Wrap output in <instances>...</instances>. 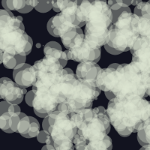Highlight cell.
<instances>
[{"mask_svg": "<svg viewBox=\"0 0 150 150\" xmlns=\"http://www.w3.org/2000/svg\"><path fill=\"white\" fill-rule=\"evenodd\" d=\"M33 66L36 72L35 82L33 86L35 93L33 108L38 112L49 114L58 109L62 81L66 69L51 55H45Z\"/></svg>", "mask_w": 150, "mask_h": 150, "instance_id": "1", "label": "cell"}, {"mask_svg": "<svg viewBox=\"0 0 150 150\" xmlns=\"http://www.w3.org/2000/svg\"><path fill=\"white\" fill-rule=\"evenodd\" d=\"M77 17L85 23V40L95 47L108 45L112 23V10L107 0H77Z\"/></svg>", "mask_w": 150, "mask_h": 150, "instance_id": "2", "label": "cell"}, {"mask_svg": "<svg viewBox=\"0 0 150 150\" xmlns=\"http://www.w3.org/2000/svg\"><path fill=\"white\" fill-rule=\"evenodd\" d=\"M111 125L122 137L136 133L145 121L150 118V102L144 98H115L108 105Z\"/></svg>", "mask_w": 150, "mask_h": 150, "instance_id": "3", "label": "cell"}, {"mask_svg": "<svg viewBox=\"0 0 150 150\" xmlns=\"http://www.w3.org/2000/svg\"><path fill=\"white\" fill-rule=\"evenodd\" d=\"M101 91L96 82L81 80L77 74L68 73L66 70L62 81L60 103L57 110L70 115L74 111L92 108Z\"/></svg>", "mask_w": 150, "mask_h": 150, "instance_id": "4", "label": "cell"}, {"mask_svg": "<svg viewBox=\"0 0 150 150\" xmlns=\"http://www.w3.org/2000/svg\"><path fill=\"white\" fill-rule=\"evenodd\" d=\"M33 41L25 32L23 18L11 11L0 10V51L27 56L32 51Z\"/></svg>", "mask_w": 150, "mask_h": 150, "instance_id": "5", "label": "cell"}, {"mask_svg": "<svg viewBox=\"0 0 150 150\" xmlns=\"http://www.w3.org/2000/svg\"><path fill=\"white\" fill-rule=\"evenodd\" d=\"M70 116L77 126V133L88 142L105 138L110 131L108 111L102 106L79 110L71 112Z\"/></svg>", "mask_w": 150, "mask_h": 150, "instance_id": "6", "label": "cell"}, {"mask_svg": "<svg viewBox=\"0 0 150 150\" xmlns=\"http://www.w3.org/2000/svg\"><path fill=\"white\" fill-rule=\"evenodd\" d=\"M148 89L145 77L132 62L129 64H121L116 68L114 83L110 91L115 98H144L148 96Z\"/></svg>", "mask_w": 150, "mask_h": 150, "instance_id": "7", "label": "cell"}, {"mask_svg": "<svg viewBox=\"0 0 150 150\" xmlns=\"http://www.w3.org/2000/svg\"><path fill=\"white\" fill-rule=\"evenodd\" d=\"M135 14L123 11L110 27V40L108 45L120 52L131 50L139 38L134 24Z\"/></svg>", "mask_w": 150, "mask_h": 150, "instance_id": "8", "label": "cell"}, {"mask_svg": "<svg viewBox=\"0 0 150 150\" xmlns=\"http://www.w3.org/2000/svg\"><path fill=\"white\" fill-rule=\"evenodd\" d=\"M49 133L56 150L74 149L73 140L77 133V128L70 115L59 110L50 112Z\"/></svg>", "mask_w": 150, "mask_h": 150, "instance_id": "9", "label": "cell"}, {"mask_svg": "<svg viewBox=\"0 0 150 150\" xmlns=\"http://www.w3.org/2000/svg\"><path fill=\"white\" fill-rule=\"evenodd\" d=\"M68 51V59L78 62H96L101 58V48L95 47L85 40L81 33L76 37Z\"/></svg>", "mask_w": 150, "mask_h": 150, "instance_id": "10", "label": "cell"}, {"mask_svg": "<svg viewBox=\"0 0 150 150\" xmlns=\"http://www.w3.org/2000/svg\"><path fill=\"white\" fill-rule=\"evenodd\" d=\"M131 51L132 62L142 72L150 89V39L139 36Z\"/></svg>", "mask_w": 150, "mask_h": 150, "instance_id": "11", "label": "cell"}, {"mask_svg": "<svg viewBox=\"0 0 150 150\" xmlns=\"http://www.w3.org/2000/svg\"><path fill=\"white\" fill-rule=\"evenodd\" d=\"M27 92L26 88H23L8 77L0 79V96L10 104H21Z\"/></svg>", "mask_w": 150, "mask_h": 150, "instance_id": "12", "label": "cell"}, {"mask_svg": "<svg viewBox=\"0 0 150 150\" xmlns=\"http://www.w3.org/2000/svg\"><path fill=\"white\" fill-rule=\"evenodd\" d=\"M13 70L14 80L19 86L23 88L33 86L36 80V72L33 65L21 63Z\"/></svg>", "mask_w": 150, "mask_h": 150, "instance_id": "13", "label": "cell"}, {"mask_svg": "<svg viewBox=\"0 0 150 150\" xmlns=\"http://www.w3.org/2000/svg\"><path fill=\"white\" fill-rule=\"evenodd\" d=\"M101 69L96 62H80L77 67L76 74L81 80L96 82L98 74Z\"/></svg>", "mask_w": 150, "mask_h": 150, "instance_id": "14", "label": "cell"}, {"mask_svg": "<svg viewBox=\"0 0 150 150\" xmlns=\"http://www.w3.org/2000/svg\"><path fill=\"white\" fill-rule=\"evenodd\" d=\"M116 70V68L110 66L100 70L96 79V84L101 91L105 92H110L112 90Z\"/></svg>", "mask_w": 150, "mask_h": 150, "instance_id": "15", "label": "cell"}, {"mask_svg": "<svg viewBox=\"0 0 150 150\" xmlns=\"http://www.w3.org/2000/svg\"><path fill=\"white\" fill-rule=\"evenodd\" d=\"M0 60L1 63L8 69H14L19 64L25 63L26 56L15 55L7 52L0 51Z\"/></svg>", "mask_w": 150, "mask_h": 150, "instance_id": "16", "label": "cell"}, {"mask_svg": "<svg viewBox=\"0 0 150 150\" xmlns=\"http://www.w3.org/2000/svg\"><path fill=\"white\" fill-rule=\"evenodd\" d=\"M134 24L137 32L140 36L148 38L150 39V15L137 16L135 14Z\"/></svg>", "mask_w": 150, "mask_h": 150, "instance_id": "17", "label": "cell"}, {"mask_svg": "<svg viewBox=\"0 0 150 150\" xmlns=\"http://www.w3.org/2000/svg\"><path fill=\"white\" fill-rule=\"evenodd\" d=\"M112 140L109 136L101 140H93L87 143L85 150H112Z\"/></svg>", "mask_w": 150, "mask_h": 150, "instance_id": "18", "label": "cell"}, {"mask_svg": "<svg viewBox=\"0 0 150 150\" xmlns=\"http://www.w3.org/2000/svg\"><path fill=\"white\" fill-rule=\"evenodd\" d=\"M137 133V140L142 146L150 145V118L141 125Z\"/></svg>", "mask_w": 150, "mask_h": 150, "instance_id": "19", "label": "cell"}, {"mask_svg": "<svg viewBox=\"0 0 150 150\" xmlns=\"http://www.w3.org/2000/svg\"><path fill=\"white\" fill-rule=\"evenodd\" d=\"M44 53H45V55H51V56H54L55 58L58 59L63 68L66 66L68 59H69L67 50L66 51H62V50L54 47H50L45 45V47H44Z\"/></svg>", "mask_w": 150, "mask_h": 150, "instance_id": "20", "label": "cell"}, {"mask_svg": "<svg viewBox=\"0 0 150 150\" xmlns=\"http://www.w3.org/2000/svg\"><path fill=\"white\" fill-rule=\"evenodd\" d=\"M31 127L30 116H26L25 113L21 112V120L17 125V133L22 135L23 137H26L29 134Z\"/></svg>", "mask_w": 150, "mask_h": 150, "instance_id": "21", "label": "cell"}, {"mask_svg": "<svg viewBox=\"0 0 150 150\" xmlns=\"http://www.w3.org/2000/svg\"><path fill=\"white\" fill-rule=\"evenodd\" d=\"M2 5L5 10L19 11L26 7V0H2Z\"/></svg>", "mask_w": 150, "mask_h": 150, "instance_id": "22", "label": "cell"}, {"mask_svg": "<svg viewBox=\"0 0 150 150\" xmlns=\"http://www.w3.org/2000/svg\"><path fill=\"white\" fill-rule=\"evenodd\" d=\"M81 33H83V32L81 29V28L78 26L76 29H73V30L70 31V32H68V33H65V35L61 36L60 38H61L62 44L65 47V48H67L68 50L69 49L71 45H72V43L74 42V41L76 38V37Z\"/></svg>", "mask_w": 150, "mask_h": 150, "instance_id": "23", "label": "cell"}, {"mask_svg": "<svg viewBox=\"0 0 150 150\" xmlns=\"http://www.w3.org/2000/svg\"><path fill=\"white\" fill-rule=\"evenodd\" d=\"M11 113L8 112H4L0 115V128L6 133H14L9 125Z\"/></svg>", "mask_w": 150, "mask_h": 150, "instance_id": "24", "label": "cell"}, {"mask_svg": "<svg viewBox=\"0 0 150 150\" xmlns=\"http://www.w3.org/2000/svg\"><path fill=\"white\" fill-rule=\"evenodd\" d=\"M31 120V127L29 132L26 135V138H33L38 136V134L40 132V125L38 121L36 120L35 118L30 116Z\"/></svg>", "mask_w": 150, "mask_h": 150, "instance_id": "25", "label": "cell"}, {"mask_svg": "<svg viewBox=\"0 0 150 150\" xmlns=\"http://www.w3.org/2000/svg\"><path fill=\"white\" fill-rule=\"evenodd\" d=\"M35 9L40 13H47L53 9V0H38V5Z\"/></svg>", "mask_w": 150, "mask_h": 150, "instance_id": "26", "label": "cell"}, {"mask_svg": "<svg viewBox=\"0 0 150 150\" xmlns=\"http://www.w3.org/2000/svg\"><path fill=\"white\" fill-rule=\"evenodd\" d=\"M73 143L75 150H85V147L88 141L84 137L77 133L74 137Z\"/></svg>", "mask_w": 150, "mask_h": 150, "instance_id": "27", "label": "cell"}, {"mask_svg": "<svg viewBox=\"0 0 150 150\" xmlns=\"http://www.w3.org/2000/svg\"><path fill=\"white\" fill-rule=\"evenodd\" d=\"M50 137V133L47 131H45V130H42V131H40L39 134H38L37 137L38 141L41 143H46L47 140Z\"/></svg>", "mask_w": 150, "mask_h": 150, "instance_id": "28", "label": "cell"}, {"mask_svg": "<svg viewBox=\"0 0 150 150\" xmlns=\"http://www.w3.org/2000/svg\"><path fill=\"white\" fill-rule=\"evenodd\" d=\"M35 98V93L33 90H30L26 94V97H25V101L26 103L29 106V107H33V100Z\"/></svg>", "mask_w": 150, "mask_h": 150, "instance_id": "29", "label": "cell"}, {"mask_svg": "<svg viewBox=\"0 0 150 150\" xmlns=\"http://www.w3.org/2000/svg\"><path fill=\"white\" fill-rule=\"evenodd\" d=\"M10 104V103L6 101H1V103H0V115L4 113V112H8Z\"/></svg>", "mask_w": 150, "mask_h": 150, "instance_id": "30", "label": "cell"}, {"mask_svg": "<svg viewBox=\"0 0 150 150\" xmlns=\"http://www.w3.org/2000/svg\"><path fill=\"white\" fill-rule=\"evenodd\" d=\"M104 48H105V50L108 52V53H110V54L112 55H119L120 54V53H122V52L119 51V50H116V49L111 47H110L108 45H104Z\"/></svg>", "mask_w": 150, "mask_h": 150, "instance_id": "31", "label": "cell"}, {"mask_svg": "<svg viewBox=\"0 0 150 150\" xmlns=\"http://www.w3.org/2000/svg\"><path fill=\"white\" fill-rule=\"evenodd\" d=\"M143 4H144V2H140V3L137 4V5L135 6L134 11V14H135L137 16H142L141 15V9L142 7H143Z\"/></svg>", "mask_w": 150, "mask_h": 150, "instance_id": "32", "label": "cell"}, {"mask_svg": "<svg viewBox=\"0 0 150 150\" xmlns=\"http://www.w3.org/2000/svg\"><path fill=\"white\" fill-rule=\"evenodd\" d=\"M42 127L43 130L49 132V128H50V123H49V116H46L45 118H44V120H43L42 123Z\"/></svg>", "mask_w": 150, "mask_h": 150, "instance_id": "33", "label": "cell"}, {"mask_svg": "<svg viewBox=\"0 0 150 150\" xmlns=\"http://www.w3.org/2000/svg\"><path fill=\"white\" fill-rule=\"evenodd\" d=\"M45 45L47 47H54V48H57V49L62 50V47L61 46H60L59 44L57 42H55V41H50V42H48Z\"/></svg>", "mask_w": 150, "mask_h": 150, "instance_id": "34", "label": "cell"}, {"mask_svg": "<svg viewBox=\"0 0 150 150\" xmlns=\"http://www.w3.org/2000/svg\"><path fill=\"white\" fill-rule=\"evenodd\" d=\"M41 150H56L54 146L52 144H45V146L42 147Z\"/></svg>", "mask_w": 150, "mask_h": 150, "instance_id": "35", "label": "cell"}, {"mask_svg": "<svg viewBox=\"0 0 150 150\" xmlns=\"http://www.w3.org/2000/svg\"><path fill=\"white\" fill-rule=\"evenodd\" d=\"M105 96L109 101H111L113 98H115V96L111 92H105Z\"/></svg>", "mask_w": 150, "mask_h": 150, "instance_id": "36", "label": "cell"}, {"mask_svg": "<svg viewBox=\"0 0 150 150\" xmlns=\"http://www.w3.org/2000/svg\"><path fill=\"white\" fill-rule=\"evenodd\" d=\"M34 112L38 116H39V117H41V118H45L46 116H47L48 115H49L48 113H41V112H38V111H36V110H34Z\"/></svg>", "mask_w": 150, "mask_h": 150, "instance_id": "37", "label": "cell"}, {"mask_svg": "<svg viewBox=\"0 0 150 150\" xmlns=\"http://www.w3.org/2000/svg\"><path fill=\"white\" fill-rule=\"evenodd\" d=\"M123 2H124V3L127 6H128V7H129V5H131V4H132L133 0H123Z\"/></svg>", "mask_w": 150, "mask_h": 150, "instance_id": "38", "label": "cell"}, {"mask_svg": "<svg viewBox=\"0 0 150 150\" xmlns=\"http://www.w3.org/2000/svg\"><path fill=\"white\" fill-rule=\"evenodd\" d=\"M140 150H150V145H146L144 146H142Z\"/></svg>", "mask_w": 150, "mask_h": 150, "instance_id": "39", "label": "cell"}, {"mask_svg": "<svg viewBox=\"0 0 150 150\" xmlns=\"http://www.w3.org/2000/svg\"><path fill=\"white\" fill-rule=\"evenodd\" d=\"M71 1H74V2H76L77 0H71Z\"/></svg>", "mask_w": 150, "mask_h": 150, "instance_id": "40", "label": "cell"}, {"mask_svg": "<svg viewBox=\"0 0 150 150\" xmlns=\"http://www.w3.org/2000/svg\"><path fill=\"white\" fill-rule=\"evenodd\" d=\"M70 150H75V149H70Z\"/></svg>", "mask_w": 150, "mask_h": 150, "instance_id": "41", "label": "cell"}]
</instances>
